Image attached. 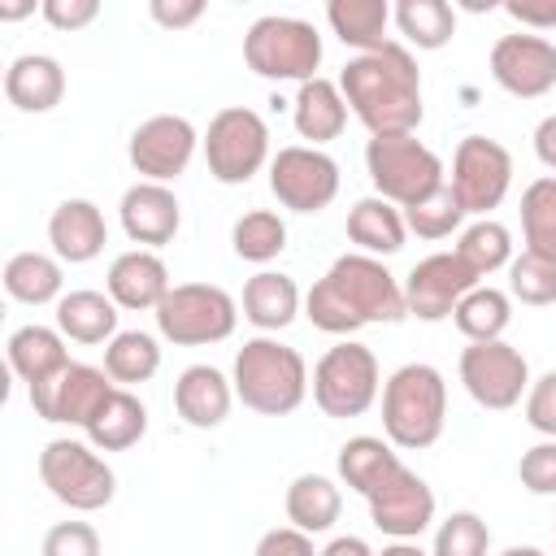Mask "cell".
<instances>
[{
	"mask_svg": "<svg viewBox=\"0 0 556 556\" xmlns=\"http://www.w3.org/2000/svg\"><path fill=\"white\" fill-rule=\"evenodd\" d=\"M304 317L321 334L352 339L365 326H391L408 317L404 304V282L365 252H343L304 295Z\"/></svg>",
	"mask_w": 556,
	"mask_h": 556,
	"instance_id": "6da1fadb",
	"label": "cell"
},
{
	"mask_svg": "<svg viewBox=\"0 0 556 556\" xmlns=\"http://www.w3.org/2000/svg\"><path fill=\"white\" fill-rule=\"evenodd\" d=\"M339 91L369 135H417L426 117L421 70L400 39L382 43L378 52L352 56L339 74Z\"/></svg>",
	"mask_w": 556,
	"mask_h": 556,
	"instance_id": "7a4b0ae2",
	"label": "cell"
},
{
	"mask_svg": "<svg viewBox=\"0 0 556 556\" xmlns=\"http://www.w3.org/2000/svg\"><path fill=\"white\" fill-rule=\"evenodd\" d=\"M235 400H243V408L261 413V417H287L308 400V365L304 356L274 339V334H256L235 352Z\"/></svg>",
	"mask_w": 556,
	"mask_h": 556,
	"instance_id": "3957f363",
	"label": "cell"
},
{
	"mask_svg": "<svg viewBox=\"0 0 556 556\" xmlns=\"http://www.w3.org/2000/svg\"><path fill=\"white\" fill-rule=\"evenodd\" d=\"M447 426V382L434 365L408 361L382 382V434L400 452L434 447Z\"/></svg>",
	"mask_w": 556,
	"mask_h": 556,
	"instance_id": "277c9868",
	"label": "cell"
},
{
	"mask_svg": "<svg viewBox=\"0 0 556 556\" xmlns=\"http://www.w3.org/2000/svg\"><path fill=\"white\" fill-rule=\"evenodd\" d=\"M243 65L269 83H308L321 65V35L304 17L265 13L243 35Z\"/></svg>",
	"mask_w": 556,
	"mask_h": 556,
	"instance_id": "5b68a950",
	"label": "cell"
},
{
	"mask_svg": "<svg viewBox=\"0 0 556 556\" xmlns=\"http://www.w3.org/2000/svg\"><path fill=\"white\" fill-rule=\"evenodd\" d=\"M365 174L374 182V195L391 200L395 208H408L447 182L439 152L426 148L417 135H369Z\"/></svg>",
	"mask_w": 556,
	"mask_h": 556,
	"instance_id": "8992f818",
	"label": "cell"
},
{
	"mask_svg": "<svg viewBox=\"0 0 556 556\" xmlns=\"http://www.w3.org/2000/svg\"><path fill=\"white\" fill-rule=\"evenodd\" d=\"M308 391H313V404L326 417H339V421L365 417L382 395V369H378L374 348H365L356 339H339L313 365Z\"/></svg>",
	"mask_w": 556,
	"mask_h": 556,
	"instance_id": "52a82bcc",
	"label": "cell"
},
{
	"mask_svg": "<svg viewBox=\"0 0 556 556\" xmlns=\"http://www.w3.org/2000/svg\"><path fill=\"white\" fill-rule=\"evenodd\" d=\"M39 482L70 513H100L117 495V473L83 439H48L39 452Z\"/></svg>",
	"mask_w": 556,
	"mask_h": 556,
	"instance_id": "ba28073f",
	"label": "cell"
},
{
	"mask_svg": "<svg viewBox=\"0 0 556 556\" xmlns=\"http://www.w3.org/2000/svg\"><path fill=\"white\" fill-rule=\"evenodd\" d=\"M152 317H156V334L169 339L174 348H204L235 334L239 300L217 282H178L169 287V295Z\"/></svg>",
	"mask_w": 556,
	"mask_h": 556,
	"instance_id": "9c48e42d",
	"label": "cell"
},
{
	"mask_svg": "<svg viewBox=\"0 0 556 556\" xmlns=\"http://www.w3.org/2000/svg\"><path fill=\"white\" fill-rule=\"evenodd\" d=\"M204 165L222 187H239L252 182L274 156H269V126L256 109L248 104H230L222 113H213L204 139Z\"/></svg>",
	"mask_w": 556,
	"mask_h": 556,
	"instance_id": "30bf717a",
	"label": "cell"
},
{
	"mask_svg": "<svg viewBox=\"0 0 556 556\" xmlns=\"http://www.w3.org/2000/svg\"><path fill=\"white\" fill-rule=\"evenodd\" d=\"M460 387L469 391V400L486 413H504L517 408L530 391V365L521 356V348H513L508 339L495 343H469L460 352Z\"/></svg>",
	"mask_w": 556,
	"mask_h": 556,
	"instance_id": "8fae6325",
	"label": "cell"
},
{
	"mask_svg": "<svg viewBox=\"0 0 556 556\" xmlns=\"http://www.w3.org/2000/svg\"><path fill=\"white\" fill-rule=\"evenodd\" d=\"M513 187V152L500 139L465 135L452 152V191L469 217H491Z\"/></svg>",
	"mask_w": 556,
	"mask_h": 556,
	"instance_id": "7c38bea8",
	"label": "cell"
},
{
	"mask_svg": "<svg viewBox=\"0 0 556 556\" xmlns=\"http://www.w3.org/2000/svg\"><path fill=\"white\" fill-rule=\"evenodd\" d=\"M269 191L291 213H321L339 195V161L308 143L278 148L269 161Z\"/></svg>",
	"mask_w": 556,
	"mask_h": 556,
	"instance_id": "4fadbf2b",
	"label": "cell"
},
{
	"mask_svg": "<svg viewBox=\"0 0 556 556\" xmlns=\"http://www.w3.org/2000/svg\"><path fill=\"white\" fill-rule=\"evenodd\" d=\"M200 139L204 135L182 113H152L148 122H139L130 130L126 156H130V165L143 182H165L169 187L178 174H187Z\"/></svg>",
	"mask_w": 556,
	"mask_h": 556,
	"instance_id": "5bb4252c",
	"label": "cell"
},
{
	"mask_svg": "<svg viewBox=\"0 0 556 556\" xmlns=\"http://www.w3.org/2000/svg\"><path fill=\"white\" fill-rule=\"evenodd\" d=\"M113 391H117V382L100 365L70 361L48 382L30 387V408H35V417H43L52 426H78V430H87V421L96 417V408Z\"/></svg>",
	"mask_w": 556,
	"mask_h": 556,
	"instance_id": "9a60e30c",
	"label": "cell"
},
{
	"mask_svg": "<svg viewBox=\"0 0 556 556\" xmlns=\"http://www.w3.org/2000/svg\"><path fill=\"white\" fill-rule=\"evenodd\" d=\"M478 282H482V278L456 256V248H452V252H430V256H421V261L408 269V278H404L408 317H417V321H443V317H452V308H456Z\"/></svg>",
	"mask_w": 556,
	"mask_h": 556,
	"instance_id": "2e32d148",
	"label": "cell"
},
{
	"mask_svg": "<svg viewBox=\"0 0 556 556\" xmlns=\"http://www.w3.org/2000/svg\"><path fill=\"white\" fill-rule=\"evenodd\" d=\"M491 78L517 96V100H539L556 87V43L547 35L513 30L491 43Z\"/></svg>",
	"mask_w": 556,
	"mask_h": 556,
	"instance_id": "e0dca14e",
	"label": "cell"
},
{
	"mask_svg": "<svg viewBox=\"0 0 556 556\" xmlns=\"http://www.w3.org/2000/svg\"><path fill=\"white\" fill-rule=\"evenodd\" d=\"M365 504H369L374 530H382L387 539H417V534L430 530V521H434V491H430V482H426L417 469H408V465H400L387 482H378V486L365 495Z\"/></svg>",
	"mask_w": 556,
	"mask_h": 556,
	"instance_id": "ac0fdd59",
	"label": "cell"
},
{
	"mask_svg": "<svg viewBox=\"0 0 556 556\" xmlns=\"http://www.w3.org/2000/svg\"><path fill=\"white\" fill-rule=\"evenodd\" d=\"M117 217H122V230H126L130 243L156 252V248L174 243V235L182 226V204L165 182H143L139 178L135 187L122 191Z\"/></svg>",
	"mask_w": 556,
	"mask_h": 556,
	"instance_id": "d6986e66",
	"label": "cell"
},
{
	"mask_svg": "<svg viewBox=\"0 0 556 556\" xmlns=\"http://www.w3.org/2000/svg\"><path fill=\"white\" fill-rule=\"evenodd\" d=\"M104 287H109L117 308H126V313H156L174 282H169V265L156 252L126 248V252L113 256Z\"/></svg>",
	"mask_w": 556,
	"mask_h": 556,
	"instance_id": "ffe728a7",
	"label": "cell"
},
{
	"mask_svg": "<svg viewBox=\"0 0 556 556\" xmlns=\"http://www.w3.org/2000/svg\"><path fill=\"white\" fill-rule=\"evenodd\" d=\"M48 243H52V256L65 261V265H87L104 252L109 243V222L100 213L96 200H83V195H70L52 208L48 217Z\"/></svg>",
	"mask_w": 556,
	"mask_h": 556,
	"instance_id": "44dd1931",
	"label": "cell"
},
{
	"mask_svg": "<svg viewBox=\"0 0 556 556\" xmlns=\"http://www.w3.org/2000/svg\"><path fill=\"white\" fill-rule=\"evenodd\" d=\"M235 382L217 365H187L174 378V408L191 430H217L230 417Z\"/></svg>",
	"mask_w": 556,
	"mask_h": 556,
	"instance_id": "7402d4cb",
	"label": "cell"
},
{
	"mask_svg": "<svg viewBox=\"0 0 556 556\" xmlns=\"http://www.w3.org/2000/svg\"><path fill=\"white\" fill-rule=\"evenodd\" d=\"M4 96L17 113H52L65 96V70L48 52H22L4 70Z\"/></svg>",
	"mask_w": 556,
	"mask_h": 556,
	"instance_id": "603a6c76",
	"label": "cell"
},
{
	"mask_svg": "<svg viewBox=\"0 0 556 556\" xmlns=\"http://www.w3.org/2000/svg\"><path fill=\"white\" fill-rule=\"evenodd\" d=\"M348 113H352V109H348L339 83H334V78H321V74L308 78V83H300V91H295V100H291L295 135L308 139V148H321V143L339 139L343 126H348Z\"/></svg>",
	"mask_w": 556,
	"mask_h": 556,
	"instance_id": "cb8c5ba5",
	"label": "cell"
},
{
	"mask_svg": "<svg viewBox=\"0 0 556 556\" xmlns=\"http://www.w3.org/2000/svg\"><path fill=\"white\" fill-rule=\"evenodd\" d=\"M239 308H243V317H248L261 334H274V330H287V326L300 317L304 295H300V287H295L291 274H282V269H261V274H252V278L243 282Z\"/></svg>",
	"mask_w": 556,
	"mask_h": 556,
	"instance_id": "d4e9b609",
	"label": "cell"
},
{
	"mask_svg": "<svg viewBox=\"0 0 556 556\" xmlns=\"http://www.w3.org/2000/svg\"><path fill=\"white\" fill-rule=\"evenodd\" d=\"M4 356H9V369L26 382V391L39 387V382H48L56 369L70 365L65 334H61L56 326H39V321L17 326V330L9 334V343H4Z\"/></svg>",
	"mask_w": 556,
	"mask_h": 556,
	"instance_id": "484cf974",
	"label": "cell"
},
{
	"mask_svg": "<svg viewBox=\"0 0 556 556\" xmlns=\"http://www.w3.org/2000/svg\"><path fill=\"white\" fill-rule=\"evenodd\" d=\"M348 239L365 252V256H395L408 239V226H404V208H395L391 200L382 195H365L348 208Z\"/></svg>",
	"mask_w": 556,
	"mask_h": 556,
	"instance_id": "4316f807",
	"label": "cell"
},
{
	"mask_svg": "<svg viewBox=\"0 0 556 556\" xmlns=\"http://www.w3.org/2000/svg\"><path fill=\"white\" fill-rule=\"evenodd\" d=\"M56 330L70 343H87V348L109 343L117 334V304H113V295L91 291V287L65 291L56 300Z\"/></svg>",
	"mask_w": 556,
	"mask_h": 556,
	"instance_id": "83f0119b",
	"label": "cell"
},
{
	"mask_svg": "<svg viewBox=\"0 0 556 556\" xmlns=\"http://www.w3.org/2000/svg\"><path fill=\"white\" fill-rule=\"evenodd\" d=\"M87 443L96 447V452H126V447H135L143 434H148V408H143V400L135 395V391H126V387H117L100 408H96V417L87 421Z\"/></svg>",
	"mask_w": 556,
	"mask_h": 556,
	"instance_id": "f1b7e54d",
	"label": "cell"
},
{
	"mask_svg": "<svg viewBox=\"0 0 556 556\" xmlns=\"http://www.w3.org/2000/svg\"><path fill=\"white\" fill-rule=\"evenodd\" d=\"M282 508H287V521H291L295 530H304V534H326V530L339 521V513H343V491H339V482L326 478V473H300V478H291Z\"/></svg>",
	"mask_w": 556,
	"mask_h": 556,
	"instance_id": "f546056e",
	"label": "cell"
},
{
	"mask_svg": "<svg viewBox=\"0 0 556 556\" xmlns=\"http://www.w3.org/2000/svg\"><path fill=\"white\" fill-rule=\"evenodd\" d=\"M339 482L356 495H369L378 482H387L404 460L395 452L391 439H378V434H352L343 447H339Z\"/></svg>",
	"mask_w": 556,
	"mask_h": 556,
	"instance_id": "4dcf8cb0",
	"label": "cell"
},
{
	"mask_svg": "<svg viewBox=\"0 0 556 556\" xmlns=\"http://www.w3.org/2000/svg\"><path fill=\"white\" fill-rule=\"evenodd\" d=\"M4 291L30 308L56 304L65 295V269L48 252H13L4 261Z\"/></svg>",
	"mask_w": 556,
	"mask_h": 556,
	"instance_id": "1f68e13d",
	"label": "cell"
},
{
	"mask_svg": "<svg viewBox=\"0 0 556 556\" xmlns=\"http://www.w3.org/2000/svg\"><path fill=\"white\" fill-rule=\"evenodd\" d=\"M326 22L339 35V43L361 52H378L382 43H391L387 26H391V4L387 0H330L326 4Z\"/></svg>",
	"mask_w": 556,
	"mask_h": 556,
	"instance_id": "d6a6232c",
	"label": "cell"
},
{
	"mask_svg": "<svg viewBox=\"0 0 556 556\" xmlns=\"http://www.w3.org/2000/svg\"><path fill=\"white\" fill-rule=\"evenodd\" d=\"M391 22H395V30L408 48L439 52L456 35V4H447V0H400L391 9Z\"/></svg>",
	"mask_w": 556,
	"mask_h": 556,
	"instance_id": "836d02e7",
	"label": "cell"
},
{
	"mask_svg": "<svg viewBox=\"0 0 556 556\" xmlns=\"http://www.w3.org/2000/svg\"><path fill=\"white\" fill-rule=\"evenodd\" d=\"M452 321H456V330H460L469 343H495V339H504V330H508V321H513V295L500 291V287L478 282V287L452 308Z\"/></svg>",
	"mask_w": 556,
	"mask_h": 556,
	"instance_id": "e575fe53",
	"label": "cell"
},
{
	"mask_svg": "<svg viewBox=\"0 0 556 556\" xmlns=\"http://www.w3.org/2000/svg\"><path fill=\"white\" fill-rule=\"evenodd\" d=\"M156 369H161V343L148 330H117L104 343V374L117 387H139L156 378Z\"/></svg>",
	"mask_w": 556,
	"mask_h": 556,
	"instance_id": "d590c367",
	"label": "cell"
},
{
	"mask_svg": "<svg viewBox=\"0 0 556 556\" xmlns=\"http://www.w3.org/2000/svg\"><path fill=\"white\" fill-rule=\"evenodd\" d=\"M456 256L478 274V278H491L495 269H508V261L517 256L513 252V230L495 217H473L460 239H456Z\"/></svg>",
	"mask_w": 556,
	"mask_h": 556,
	"instance_id": "8d00e7d4",
	"label": "cell"
},
{
	"mask_svg": "<svg viewBox=\"0 0 556 556\" xmlns=\"http://www.w3.org/2000/svg\"><path fill=\"white\" fill-rule=\"evenodd\" d=\"M521 239L526 252L556 265V174H543L521 191Z\"/></svg>",
	"mask_w": 556,
	"mask_h": 556,
	"instance_id": "74e56055",
	"label": "cell"
},
{
	"mask_svg": "<svg viewBox=\"0 0 556 556\" xmlns=\"http://www.w3.org/2000/svg\"><path fill=\"white\" fill-rule=\"evenodd\" d=\"M230 248L239 261H252V265H269L274 256H282L287 248V222L274 213V208H252L235 222L230 230Z\"/></svg>",
	"mask_w": 556,
	"mask_h": 556,
	"instance_id": "f35d334b",
	"label": "cell"
},
{
	"mask_svg": "<svg viewBox=\"0 0 556 556\" xmlns=\"http://www.w3.org/2000/svg\"><path fill=\"white\" fill-rule=\"evenodd\" d=\"M465 217H469V213L460 208L452 182H443L439 191H430L426 200H417V204L404 208V226H408V235H417V239H447L452 230H465Z\"/></svg>",
	"mask_w": 556,
	"mask_h": 556,
	"instance_id": "ab89813d",
	"label": "cell"
},
{
	"mask_svg": "<svg viewBox=\"0 0 556 556\" xmlns=\"http://www.w3.org/2000/svg\"><path fill=\"white\" fill-rule=\"evenodd\" d=\"M508 295L530 304V308L556 304V265L521 248V256L508 261Z\"/></svg>",
	"mask_w": 556,
	"mask_h": 556,
	"instance_id": "60d3db41",
	"label": "cell"
},
{
	"mask_svg": "<svg viewBox=\"0 0 556 556\" xmlns=\"http://www.w3.org/2000/svg\"><path fill=\"white\" fill-rule=\"evenodd\" d=\"M486 552H491V530H486V521L478 513L456 508V513H447L439 521L430 556H486Z\"/></svg>",
	"mask_w": 556,
	"mask_h": 556,
	"instance_id": "b9f144b4",
	"label": "cell"
},
{
	"mask_svg": "<svg viewBox=\"0 0 556 556\" xmlns=\"http://www.w3.org/2000/svg\"><path fill=\"white\" fill-rule=\"evenodd\" d=\"M517 478L530 495H556V439L526 447L517 460Z\"/></svg>",
	"mask_w": 556,
	"mask_h": 556,
	"instance_id": "7bdbcfd3",
	"label": "cell"
},
{
	"mask_svg": "<svg viewBox=\"0 0 556 556\" xmlns=\"http://www.w3.org/2000/svg\"><path fill=\"white\" fill-rule=\"evenodd\" d=\"M39 556H100V534L91 521H56L43 534Z\"/></svg>",
	"mask_w": 556,
	"mask_h": 556,
	"instance_id": "ee69618b",
	"label": "cell"
},
{
	"mask_svg": "<svg viewBox=\"0 0 556 556\" xmlns=\"http://www.w3.org/2000/svg\"><path fill=\"white\" fill-rule=\"evenodd\" d=\"M526 426L539 430L543 439H556V369L530 382L526 391Z\"/></svg>",
	"mask_w": 556,
	"mask_h": 556,
	"instance_id": "f6af8a7d",
	"label": "cell"
},
{
	"mask_svg": "<svg viewBox=\"0 0 556 556\" xmlns=\"http://www.w3.org/2000/svg\"><path fill=\"white\" fill-rule=\"evenodd\" d=\"M39 13L52 30H83L100 17V0H43Z\"/></svg>",
	"mask_w": 556,
	"mask_h": 556,
	"instance_id": "bcb514c9",
	"label": "cell"
},
{
	"mask_svg": "<svg viewBox=\"0 0 556 556\" xmlns=\"http://www.w3.org/2000/svg\"><path fill=\"white\" fill-rule=\"evenodd\" d=\"M252 556H317V547H313V534H304L295 526H274L261 534Z\"/></svg>",
	"mask_w": 556,
	"mask_h": 556,
	"instance_id": "7dc6e473",
	"label": "cell"
},
{
	"mask_svg": "<svg viewBox=\"0 0 556 556\" xmlns=\"http://www.w3.org/2000/svg\"><path fill=\"white\" fill-rule=\"evenodd\" d=\"M500 9H504L521 30H530V35L556 30V0H504Z\"/></svg>",
	"mask_w": 556,
	"mask_h": 556,
	"instance_id": "c3c4849f",
	"label": "cell"
},
{
	"mask_svg": "<svg viewBox=\"0 0 556 556\" xmlns=\"http://www.w3.org/2000/svg\"><path fill=\"white\" fill-rule=\"evenodd\" d=\"M148 17L165 30H187L204 17V0H152L148 4Z\"/></svg>",
	"mask_w": 556,
	"mask_h": 556,
	"instance_id": "681fc988",
	"label": "cell"
},
{
	"mask_svg": "<svg viewBox=\"0 0 556 556\" xmlns=\"http://www.w3.org/2000/svg\"><path fill=\"white\" fill-rule=\"evenodd\" d=\"M534 156L556 174V113H547V117L534 126Z\"/></svg>",
	"mask_w": 556,
	"mask_h": 556,
	"instance_id": "f907efd6",
	"label": "cell"
},
{
	"mask_svg": "<svg viewBox=\"0 0 556 556\" xmlns=\"http://www.w3.org/2000/svg\"><path fill=\"white\" fill-rule=\"evenodd\" d=\"M317 556H378L361 534H334Z\"/></svg>",
	"mask_w": 556,
	"mask_h": 556,
	"instance_id": "816d5d0a",
	"label": "cell"
},
{
	"mask_svg": "<svg viewBox=\"0 0 556 556\" xmlns=\"http://www.w3.org/2000/svg\"><path fill=\"white\" fill-rule=\"evenodd\" d=\"M378 556H430V552H421V543H417V539H391Z\"/></svg>",
	"mask_w": 556,
	"mask_h": 556,
	"instance_id": "f5cc1de1",
	"label": "cell"
},
{
	"mask_svg": "<svg viewBox=\"0 0 556 556\" xmlns=\"http://www.w3.org/2000/svg\"><path fill=\"white\" fill-rule=\"evenodd\" d=\"M26 13H35V0H30V4H0V22H17V17H26Z\"/></svg>",
	"mask_w": 556,
	"mask_h": 556,
	"instance_id": "db71d44e",
	"label": "cell"
},
{
	"mask_svg": "<svg viewBox=\"0 0 556 556\" xmlns=\"http://www.w3.org/2000/svg\"><path fill=\"white\" fill-rule=\"evenodd\" d=\"M500 556H547L543 547H530V543H517V547H504Z\"/></svg>",
	"mask_w": 556,
	"mask_h": 556,
	"instance_id": "11a10c76",
	"label": "cell"
}]
</instances>
